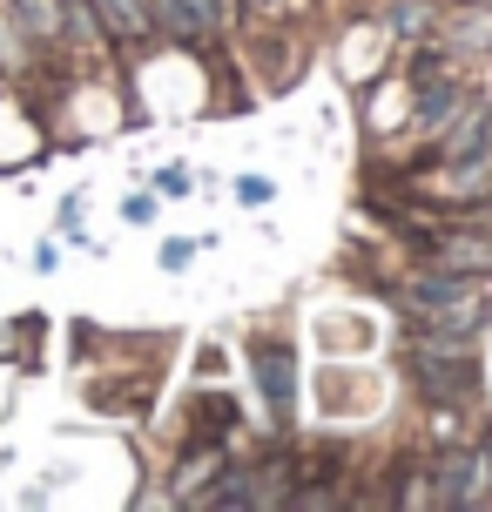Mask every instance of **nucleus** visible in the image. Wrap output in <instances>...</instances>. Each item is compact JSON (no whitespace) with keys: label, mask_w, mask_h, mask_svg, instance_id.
<instances>
[{"label":"nucleus","mask_w":492,"mask_h":512,"mask_svg":"<svg viewBox=\"0 0 492 512\" xmlns=\"http://www.w3.org/2000/svg\"><path fill=\"white\" fill-rule=\"evenodd\" d=\"M479 304H486V283L472 277V270H432V277L412 283V310L418 317H432V324H452V331H472L479 324Z\"/></svg>","instance_id":"obj_1"},{"label":"nucleus","mask_w":492,"mask_h":512,"mask_svg":"<svg viewBox=\"0 0 492 512\" xmlns=\"http://www.w3.org/2000/svg\"><path fill=\"white\" fill-rule=\"evenodd\" d=\"M88 14H102V34L108 41H149L156 21H149V0H88Z\"/></svg>","instance_id":"obj_2"},{"label":"nucleus","mask_w":492,"mask_h":512,"mask_svg":"<svg viewBox=\"0 0 492 512\" xmlns=\"http://www.w3.org/2000/svg\"><path fill=\"white\" fill-rule=\"evenodd\" d=\"M479 492H486V459H479V452H466V459L439 465V486L425 492V499H445V506H472Z\"/></svg>","instance_id":"obj_3"},{"label":"nucleus","mask_w":492,"mask_h":512,"mask_svg":"<svg viewBox=\"0 0 492 512\" xmlns=\"http://www.w3.org/2000/svg\"><path fill=\"white\" fill-rule=\"evenodd\" d=\"M439 263L445 270H492V236H439Z\"/></svg>","instance_id":"obj_4"},{"label":"nucleus","mask_w":492,"mask_h":512,"mask_svg":"<svg viewBox=\"0 0 492 512\" xmlns=\"http://www.w3.org/2000/svg\"><path fill=\"white\" fill-rule=\"evenodd\" d=\"M21 21L34 41H61L68 34V0H21Z\"/></svg>","instance_id":"obj_5"},{"label":"nucleus","mask_w":492,"mask_h":512,"mask_svg":"<svg viewBox=\"0 0 492 512\" xmlns=\"http://www.w3.org/2000/svg\"><path fill=\"white\" fill-rule=\"evenodd\" d=\"M182 14H189V27H196V41H209V34H223V21H230V0H176Z\"/></svg>","instance_id":"obj_6"},{"label":"nucleus","mask_w":492,"mask_h":512,"mask_svg":"<svg viewBox=\"0 0 492 512\" xmlns=\"http://www.w3.org/2000/svg\"><path fill=\"white\" fill-rule=\"evenodd\" d=\"M257 371H263V391H270V405L290 411V358H284V351H263Z\"/></svg>","instance_id":"obj_7"},{"label":"nucleus","mask_w":492,"mask_h":512,"mask_svg":"<svg viewBox=\"0 0 492 512\" xmlns=\"http://www.w3.org/2000/svg\"><path fill=\"white\" fill-rule=\"evenodd\" d=\"M486 135H492V108H479V115H472L466 128H452V135H445V162H459L466 149H479Z\"/></svg>","instance_id":"obj_8"}]
</instances>
